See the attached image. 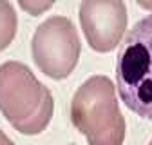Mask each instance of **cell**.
Listing matches in <instances>:
<instances>
[{"instance_id": "3", "label": "cell", "mask_w": 152, "mask_h": 145, "mask_svg": "<svg viewBox=\"0 0 152 145\" xmlns=\"http://www.w3.org/2000/svg\"><path fill=\"white\" fill-rule=\"evenodd\" d=\"M116 87L132 113L152 122V15L125 36L116 58Z\"/></svg>"}, {"instance_id": "4", "label": "cell", "mask_w": 152, "mask_h": 145, "mask_svg": "<svg viewBox=\"0 0 152 145\" xmlns=\"http://www.w3.org/2000/svg\"><path fill=\"white\" fill-rule=\"evenodd\" d=\"M31 53L36 67L53 80L67 78L80 58V38L65 16H51L36 27Z\"/></svg>"}, {"instance_id": "8", "label": "cell", "mask_w": 152, "mask_h": 145, "mask_svg": "<svg viewBox=\"0 0 152 145\" xmlns=\"http://www.w3.org/2000/svg\"><path fill=\"white\" fill-rule=\"evenodd\" d=\"M136 2H138L140 7H143L147 11H152V0H136Z\"/></svg>"}, {"instance_id": "9", "label": "cell", "mask_w": 152, "mask_h": 145, "mask_svg": "<svg viewBox=\"0 0 152 145\" xmlns=\"http://www.w3.org/2000/svg\"><path fill=\"white\" fill-rule=\"evenodd\" d=\"M0 145H15V143L6 136V133H4V131H0Z\"/></svg>"}, {"instance_id": "7", "label": "cell", "mask_w": 152, "mask_h": 145, "mask_svg": "<svg viewBox=\"0 0 152 145\" xmlns=\"http://www.w3.org/2000/svg\"><path fill=\"white\" fill-rule=\"evenodd\" d=\"M16 2H18V6H20L27 15L38 16V15L45 13L47 9H51L56 0H16Z\"/></svg>"}, {"instance_id": "5", "label": "cell", "mask_w": 152, "mask_h": 145, "mask_svg": "<svg viewBox=\"0 0 152 145\" xmlns=\"http://www.w3.org/2000/svg\"><path fill=\"white\" fill-rule=\"evenodd\" d=\"M80 24L87 44L98 53L116 47L127 29V7L123 0H82Z\"/></svg>"}, {"instance_id": "6", "label": "cell", "mask_w": 152, "mask_h": 145, "mask_svg": "<svg viewBox=\"0 0 152 145\" xmlns=\"http://www.w3.org/2000/svg\"><path fill=\"white\" fill-rule=\"evenodd\" d=\"M16 13L9 0H0V51L9 47L16 34Z\"/></svg>"}, {"instance_id": "2", "label": "cell", "mask_w": 152, "mask_h": 145, "mask_svg": "<svg viewBox=\"0 0 152 145\" xmlns=\"http://www.w3.org/2000/svg\"><path fill=\"white\" fill-rule=\"evenodd\" d=\"M71 122L87 138L89 145L123 143L125 118L110 78L96 75L78 87L71 102Z\"/></svg>"}, {"instance_id": "10", "label": "cell", "mask_w": 152, "mask_h": 145, "mask_svg": "<svg viewBox=\"0 0 152 145\" xmlns=\"http://www.w3.org/2000/svg\"><path fill=\"white\" fill-rule=\"evenodd\" d=\"M148 145H152V140H150V143H148Z\"/></svg>"}, {"instance_id": "1", "label": "cell", "mask_w": 152, "mask_h": 145, "mask_svg": "<svg viewBox=\"0 0 152 145\" xmlns=\"http://www.w3.org/2000/svg\"><path fill=\"white\" fill-rule=\"evenodd\" d=\"M54 111L51 91L20 62L0 65V113L18 133L34 136L49 125Z\"/></svg>"}]
</instances>
